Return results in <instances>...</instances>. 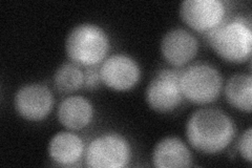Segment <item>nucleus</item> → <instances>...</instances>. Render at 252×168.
<instances>
[{"mask_svg":"<svg viewBox=\"0 0 252 168\" xmlns=\"http://www.w3.org/2000/svg\"><path fill=\"white\" fill-rule=\"evenodd\" d=\"M49 156L61 166H72L79 162L84 154V143L78 134L70 132H59L49 143Z\"/></svg>","mask_w":252,"mask_h":168,"instance_id":"obj_13","label":"nucleus"},{"mask_svg":"<svg viewBox=\"0 0 252 168\" xmlns=\"http://www.w3.org/2000/svg\"><path fill=\"white\" fill-rule=\"evenodd\" d=\"M160 49L163 58L170 66L180 67L195 57L199 52V41L191 32L177 28L164 35Z\"/></svg>","mask_w":252,"mask_h":168,"instance_id":"obj_10","label":"nucleus"},{"mask_svg":"<svg viewBox=\"0 0 252 168\" xmlns=\"http://www.w3.org/2000/svg\"><path fill=\"white\" fill-rule=\"evenodd\" d=\"M225 97L230 105L243 113H251L252 77L250 74L232 75L225 86Z\"/></svg>","mask_w":252,"mask_h":168,"instance_id":"obj_14","label":"nucleus"},{"mask_svg":"<svg viewBox=\"0 0 252 168\" xmlns=\"http://www.w3.org/2000/svg\"><path fill=\"white\" fill-rule=\"evenodd\" d=\"M226 4L222 0H185L180 5V17L189 28L209 33L225 20Z\"/></svg>","mask_w":252,"mask_h":168,"instance_id":"obj_7","label":"nucleus"},{"mask_svg":"<svg viewBox=\"0 0 252 168\" xmlns=\"http://www.w3.org/2000/svg\"><path fill=\"white\" fill-rule=\"evenodd\" d=\"M129 141L118 133H107L93 139L85 150V163L92 168H123L131 160Z\"/></svg>","mask_w":252,"mask_h":168,"instance_id":"obj_5","label":"nucleus"},{"mask_svg":"<svg viewBox=\"0 0 252 168\" xmlns=\"http://www.w3.org/2000/svg\"><path fill=\"white\" fill-rule=\"evenodd\" d=\"M109 38L106 32L94 23H81L70 30L65 40V52L78 66L96 67L106 59Z\"/></svg>","mask_w":252,"mask_h":168,"instance_id":"obj_3","label":"nucleus"},{"mask_svg":"<svg viewBox=\"0 0 252 168\" xmlns=\"http://www.w3.org/2000/svg\"><path fill=\"white\" fill-rule=\"evenodd\" d=\"M102 80L100 76V67H89L84 70V83L83 86L88 90H96L101 85Z\"/></svg>","mask_w":252,"mask_h":168,"instance_id":"obj_17","label":"nucleus"},{"mask_svg":"<svg viewBox=\"0 0 252 168\" xmlns=\"http://www.w3.org/2000/svg\"><path fill=\"white\" fill-rule=\"evenodd\" d=\"M84 83V71L74 62L60 66L54 74L55 89L61 94H72L79 91Z\"/></svg>","mask_w":252,"mask_h":168,"instance_id":"obj_15","label":"nucleus"},{"mask_svg":"<svg viewBox=\"0 0 252 168\" xmlns=\"http://www.w3.org/2000/svg\"><path fill=\"white\" fill-rule=\"evenodd\" d=\"M54 103V96L49 87L39 83L23 85L14 97L16 111L31 122L44 120L52 111Z\"/></svg>","mask_w":252,"mask_h":168,"instance_id":"obj_9","label":"nucleus"},{"mask_svg":"<svg viewBox=\"0 0 252 168\" xmlns=\"http://www.w3.org/2000/svg\"><path fill=\"white\" fill-rule=\"evenodd\" d=\"M251 144H252V130L251 127L243 133L239 140V153L241 157L245 160L246 162L251 163Z\"/></svg>","mask_w":252,"mask_h":168,"instance_id":"obj_16","label":"nucleus"},{"mask_svg":"<svg viewBox=\"0 0 252 168\" xmlns=\"http://www.w3.org/2000/svg\"><path fill=\"white\" fill-rule=\"evenodd\" d=\"M153 162L158 168L189 167L192 163L190 150L177 137H167L157 143L153 151Z\"/></svg>","mask_w":252,"mask_h":168,"instance_id":"obj_12","label":"nucleus"},{"mask_svg":"<svg viewBox=\"0 0 252 168\" xmlns=\"http://www.w3.org/2000/svg\"><path fill=\"white\" fill-rule=\"evenodd\" d=\"M235 135L233 120L219 108L206 107L195 110L186 124L189 144L205 155L222 153Z\"/></svg>","mask_w":252,"mask_h":168,"instance_id":"obj_1","label":"nucleus"},{"mask_svg":"<svg viewBox=\"0 0 252 168\" xmlns=\"http://www.w3.org/2000/svg\"><path fill=\"white\" fill-rule=\"evenodd\" d=\"M94 106L83 96H69L57 109L58 121L67 130L80 131L88 127L94 118Z\"/></svg>","mask_w":252,"mask_h":168,"instance_id":"obj_11","label":"nucleus"},{"mask_svg":"<svg viewBox=\"0 0 252 168\" xmlns=\"http://www.w3.org/2000/svg\"><path fill=\"white\" fill-rule=\"evenodd\" d=\"M180 85L184 98L193 104L215 102L223 90V77L214 66L196 62L181 70Z\"/></svg>","mask_w":252,"mask_h":168,"instance_id":"obj_4","label":"nucleus"},{"mask_svg":"<svg viewBox=\"0 0 252 168\" xmlns=\"http://www.w3.org/2000/svg\"><path fill=\"white\" fill-rule=\"evenodd\" d=\"M102 84L117 92H126L135 87L141 78L138 62L125 54L110 55L100 67Z\"/></svg>","mask_w":252,"mask_h":168,"instance_id":"obj_8","label":"nucleus"},{"mask_svg":"<svg viewBox=\"0 0 252 168\" xmlns=\"http://www.w3.org/2000/svg\"><path fill=\"white\" fill-rule=\"evenodd\" d=\"M206 35L212 50L225 61L244 63L250 60L252 30L249 20L239 17L224 20Z\"/></svg>","mask_w":252,"mask_h":168,"instance_id":"obj_2","label":"nucleus"},{"mask_svg":"<svg viewBox=\"0 0 252 168\" xmlns=\"http://www.w3.org/2000/svg\"><path fill=\"white\" fill-rule=\"evenodd\" d=\"M180 75L181 70L170 68L157 71L145 92V100L153 110L167 114L181 105L184 96L180 85Z\"/></svg>","mask_w":252,"mask_h":168,"instance_id":"obj_6","label":"nucleus"}]
</instances>
